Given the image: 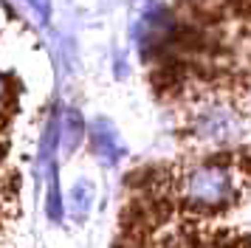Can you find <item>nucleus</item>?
<instances>
[{
  "label": "nucleus",
  "instance_id": "nucleus-1",
  "mask_svg": "<svg viewBox=\"0 0 251 248\" xmlns=\"http://www.w3.org/2000/svg\"><path fill=\"white\" fill-rule=\"evenodd\" d=\"M167 192L172 195L178 212H186L189 217L226 212L240 203V186L234 183L231 172L217 164L195 167L178 175V180L167 183Z\"/></svg>",
  "mask_w": 251,
  "mask_h": 248
},
{
  "label": "nucleus",
  "instance_id": "nucleus-2",
  "mask_svg": "<svg viewBox=\"0 0 251 248\" xmlns=\"http://www.w3.org/2000/svg\"><path fill=\"white\" fill-rule=\"evenodd\" d=\"M155 248H249V237L237 228L186 223L164 237Z\"/></svg>",
  "mask_w": 251,
  "mask_h": 248
},
{
  "label": "nucleus",
  "instance_id": "nucleus-3",
  "mask_svg": "<svg viewBox=\"0 0 251 248\" xmlns=\"http://www.w3.org/2000/svg\"><path fill=\"white\" fill-rule=\"evenodd\" d=\"M17 206V175L9 164L0 161V228L12 220Z\"/></svg>",
  "mask_w": 251,
  "mask_h": 248
},
{
  "label": "nucleus",
  "instance_id": "nucleus-4",
  "mask_svg": "<svg viewBox=\"0 0 251 248\" xmlns=\"http://www.w3.org/2000/svg\"><path fill=\"white\" fill-rule=\"evenodd\" d=\"M82 135H85L82 119L76 116V113H68V116H65V141H68V149H74V147L79 144Z\"/></svg>",
  "mask_w": 251,
  "mask_h": 248
}]
</instances>
